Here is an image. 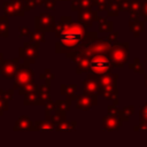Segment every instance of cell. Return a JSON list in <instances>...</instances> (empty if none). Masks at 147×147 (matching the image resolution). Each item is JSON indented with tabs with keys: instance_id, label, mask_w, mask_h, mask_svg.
<instances>
[{
	"instance_id": "6da1fadb",
	"label": "cell",
	"mask_w": 147,
	"mask_h": 147,
	"mask_svg": "<svg viewBox=\"0 0 147 147\" xmlns=\"http://www.w3.org/2000/svg\"><path fill=\"white\" fill-rule=\"evenodd\" d=\"M84 34V29H82L80 26L72 24L70 26V29H64V31L61 33V39L64 44H69L70 46H75L82 38Z\"/></svg>"
},
{
	"instance_id": "7a4b0ae2",
	"label": "cell",
	"mask_w": 147,
	"mask_h": 147,
	"mask_svg": "<svg viewBox=\"0 0 147 147\" xmlns=\"http://www.w3.org/2000/svg\"><path fill=\"white\" fill-rule=\"evenodd\" d=\"M90 68L95 74H105L110 68V61L106 56H96L92 59Z\"/></svg>"
}]
</instances>
